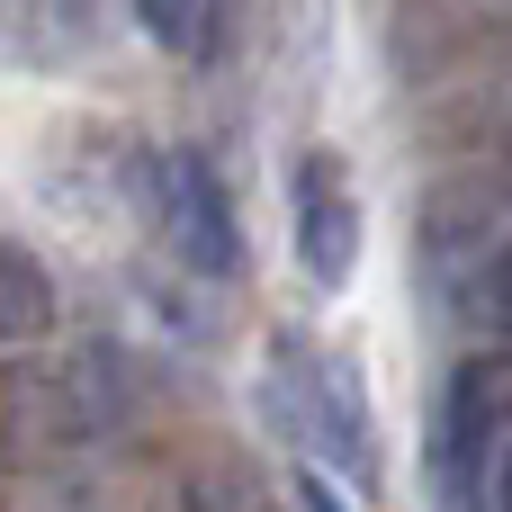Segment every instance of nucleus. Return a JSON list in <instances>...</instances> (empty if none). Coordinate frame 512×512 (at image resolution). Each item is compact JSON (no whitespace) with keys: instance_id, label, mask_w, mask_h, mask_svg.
Listing matches in <instances>:
<instances>
[{"instance_id":"obj_1","label":"nucleus","mask_w":512,"mask_h":512,"mask_svg":"<svg viewBox=\"0 0 512 512\" xmlns=\"http://www.w3.org/2000/svg\"><path fill=\"white\" fill-rule=\"evenodd\" d=\"M504 423H512V351H495V360H468L441 396V423H432V504L441 512H486Z\"/></svg>"},{"instance_id":"obj_2","label":"nucleus","mask_w":512,"mask_h":512,"mask_svg":"<svg viewBox=\"0 0 512 512\" xmlns=\"http://www.w3.org/2000/svg\"><path fill=\"white\" fill-rule=\"evenodd\" d=\"M279 405L288 423L351 477V486H378V441H369V414H360V369L333 360V351H306L288 342L279 351Z\"/></svg>"},{"instance_id":"obj_3","label":"nucleus","mask_w":512,"mask_h":512,"mask_svg":"<svg viewBox=\"0 0 512 512\" xmlns=\"http://www.w3.org/2000/svg\"><path fill=\"white\" fill-rule=\"evenodd\" d=\"M153 225L162 243L198 270V279H234L243 270V234H234V207L216 189V171L198 153H162L153 162Z\"/></svg>"},{"instance_id":"obj_4","label":"nucleus","mask_w":512,"mask_h":512,"mask_svg":"<svg viewBox=\"0 0 512 512\" xmlns=\"http://www.w3.org/2000/svg\"><path fill=\"white\" fill-rule=\"evenodd\" d=\"M18 405H27V432H36V441L81 450V441H99V432L126 423V378H117V360L90 342V351H72L63 369H45Z\"/></svg>"},{"instance_id":"obj_5","label":"nucleus","mask_w":512,"mask_h":512,"mask_svg":"<svg viewBox=\"0 0 512 512\" xmlns=\"http://www.w3.org/2000/svg\"><path fill=\"white\" fill-rule=\"evenodd\" d=\"M512 234V189L504 180H459L432 198L423 216V261H432V288L441 297H468V279L486 270V252Z\"/></svg>"},{"instance_id":"obj_6","label":"nucleus","mask_w":512,"mask_h":512,"mask_svg":"<svg viewBox=\"0 0 512 512\" xmlns=\"http://www.w3.org/2000/svg\"><path fill=\"white\" fill-rule=\"evenodd\" d=\"M297 252L315 270V288H342L360 261V198H351V171L333 153L297 162Z\"/></svg>"},{"instance_id":"obj_7","label":"nucleus","mask_w":512,"mask_h":512,"mask_svg":"<svg viewBox=\"0 0 512 512\" xmlns=\"http://www.w3.org/2000/svg\"><path fill=\"white\" fill-rule=\"evenodd\" d=\"M90 18H99V0H0V36L27 63H63L90 36Z\"/></svg>"},{"instance_id":"obj_8","label":"nucleus","mask_w":512,"mask_h":512,"mask_svg":"<svg viewBox=\"0 0 512 512\" xmlns=\"http://www.w3.org/2000/svg\"><path fill=\"white\" fill-rule=\"evenodd\" d=\"M54 333V279L27 243H0V351H27Z\"/></svg>"},{"instance_id":"obj_9","label":"nucleus","mask_w":512,"mask_h":512,"mask_svg":"<svg viewBox=\"0 0 512 512\" xmlns=\"http://www.w3.org/2000/svg\"><path fill=\"white\" fill-rule=\"evenodd\" d=\"M135 18H144V36H153L162 54L207 63V54L225 45V27H234V0H135Z\"/></svg>"},{"instance_id":"obj_10","label":"nucleus","mask_w":512,"mask_h":512,"mask_svg":"<svg viewBox=\"0 0 512 512\" xmlns=\"http://www.w3.org/2000/svg\"><path fill=\"white\" fill-rule=\"evenodd\" d=\"M459 306H468V324H477L495 351H512V234L486 252V270L468 279V297H459Z\"/></svg>"},{"instance_id":"obj_11","label":"nucleus","mask_w":512,"mask_h":512,"mask_svg":"<svg viewBox=\"0 0 512 512\" xmlns=\"http://www.w3.org/2000/svg\"><path fill=\"white\" fill-rule=\"evenodd\" d=\"M297 504H306V512H342V495H333V477L306 468V477H297Z\"/></svg>"},{"instance_id":"obj_12","label":"nucleus","mask_w":512,"mask_h":512,"mask_svg":"<svg viewBox=\"0 0 512 512\" xmlns=\"http://www.w3.org/2000/svg\"><path fill=\"white\" fill-rule=\"evenodd\" d=\"M495 512H512V450L495 459Z\"/></svg>"},{"instance_id":"obj_13","label":"nucleus","mask_w":512,"mask_h":512,"mask_svg":"<svg viewBox=\"0 0 512 512\" xmlns=\"http://www.w3.org/2000/svg\"><path fill=\"white\" fill-rule=\"evenodd\" d=\"M468 18H512V0H468Z\"/></svg>"}]
</instances>
